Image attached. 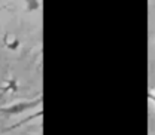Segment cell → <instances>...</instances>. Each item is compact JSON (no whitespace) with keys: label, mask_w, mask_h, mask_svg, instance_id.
Segmentation results:
<instances>
[{"label":"cell","mask_w":155,"mask_h":135,"mask_svg":"<svg viewBox=\"0 0 155 135\" xmlns=\"http://www.w3.org/2000/svg\"><path fill=\"white\" fill-rule=\"evenodd\" d=\"M39 8H40V2L39 0H25V9L28 12L38 11Z\"/></svg>","instance_id":"obj_4"},{"label":"cell","mask_w":155,"mask_h":135,"mask_svg":"<svg viewBox=\"0 0 155 135\" xmlns=\"http://www.w3.org/2000/svg\"><path fill=\"white\" fill-rule=\"evenodd\" d=\"M148 96H149V99H152V101H155V95H152V94H149Z\"/></svg>","instance_id":"obj_6"},{"label":"cell","mask_w":155,"mask_h":135,"mask_svg":"<svg viewBox=\"0 0 155 135\" xmlns=\"http://www.w3.org/2000/svg\"><path fill=\"white\" fill-rule=\"evenodd\" d=\"M40 104H42V96H39L36 101H19L17 104H12V105H8V107H2L0 108V115L15 116V115H19V113H24L28 108L40 105Z\"/></svg>","instance_id":"obj_1"},{"label":"cell","mask_w":155,"mask_h":135,"mask_svg":"<svg viewBox=\"0 0 155 135\" xmlns=\"http://www.w3.org/2000/svg\"><path fill=\"white\" fill-rule=\"evenodd\" d=\"M9 91H12V92H17V91H18V83H17L15 79H8V80H6L5 88H3V91H2V95H3L5 92H9Z\"/></svg>","instance_id":"obj_2"},{"label":"cell","mask_w":155,"mask_h":135,"mask_svg":"<svg viewBox=\"0 0 155 135\" xmlns=\"http://www.w3.org/2000/svg\"><path fill=\"white\" fill-rule=\"evenodd\" d=\"M42 113H43V111H39V113H36V115L30 116V117H27V119H24V120H21V122H18L17 125H14L12 128H9L8 131H12L14 128H18V126H21V125H24V123H27V122H30V120H33V119H36V117H40V116H42Z\"/></svg>","instance_id":"obj_5"},{"label":"cell","mask_w":155,"mask_h":135,"mask_svg":"<svg viewBox=\"0 0 155 135\" xmlns=\"http://www.w3.org/2000/svg\"><path fill=\"white\" fill-rule=\"evenodd\" d=\"M5 46H6L8 49H11V51H17L19 46V40L15 37L9 40V34H6V36H5Z\"/></svg>","instance_id":"obj_3"}]
</instances>
